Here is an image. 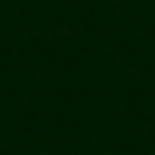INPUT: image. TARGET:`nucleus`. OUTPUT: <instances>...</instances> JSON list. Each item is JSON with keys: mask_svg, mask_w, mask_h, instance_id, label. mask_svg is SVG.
<instances>
[]
</instances>
